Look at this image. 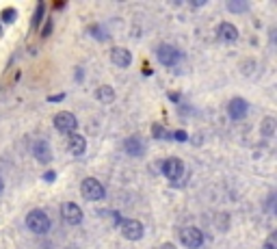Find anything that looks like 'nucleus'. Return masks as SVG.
Instances as JSON below:
<instances>
[{
	"instance_id": "obj_1",
	"label": "nucleus",
	"mask_w": 277,
	"mask_h": 249,
	"mask_svg": "<svg viewBox=\"0 0 277 249\" xmlns=\"http://www.w3.org/2000/svg\"><path fill=\"white\" fill-rule=\"evenodd\" d=\"M26 226H28V230L35 232V234H46L50 230L52 224H50V217L44 210H30L26 214Z\"/></svg>"
},
{
	"instance_id": "obj_2",
	"label": "nucleus",
	"mask_w": 277,
	"mask_h": 249,
	"mask_svg": "<svg viewBox=\"0 0 277 249\" xmlns=\"http://www.w3.org/2000/svg\"><path fill=\"white\" fill-rule=\"evenodd\" d=\"M156 58L164 65V68H174V65L180 63L182 52L169 44H162V46H158V50H156Z\"/></svg>"
},
{
	"instance_id": "obj_3",
	"label": "nucleus",
	"mask_w": 277,
	"mask_h": 249,
	"mask_svg": "<svg viewBox=\"0 0 277 249\" xmlns=\"http://www.w3.org/2000/svg\"><path fill=\"white\" fill-rule=\"evenodd\" d=\"M54 128L58 132H65V134H74L76 128H78V120L74 113L70 110H61V113L54 115Z\"/></svg>"
},
{
	"instance_id": "obj_4",
	"label": "nucleus",
	"mask_w": 277,
	"mask_h": 249,
	"mask_svg": "<svg viewBox=\"0 0 277 249\" xmlns=\"http://www.w3.org/2000/svg\"><path fill=\"white\" fill-rule=\"evenodd\" d=\"M80 193L87 202H100L104 198V186L96 178H87V180H82V184H80Z\"/></svg>"
},
{
	"instance_id": "obj_5",
	"label": "nucleus",
	"mask_w": 277,
	"mask_h": 249,
	"mask_svg": "<svg viewBox=\"0 0 277 249\" xmlns=\"http://www.w3.org/2000/svg\"><path fill=\"white\" fill-rule=\"evenodd\" d=\"M180 243H184L188 249H197V247H202V243H204V234L197 230V228L186 226V228H182V230H180Z\"/></svg>"
},
{
	"instance_id": "obj_6",
	"label": "nucleus",
	"mask_w": 277,
	"mask_h": 249,
	"mask_svg": "<svg viewBox=\"0 0 277 249\" xmlns=\"http://www.w3.org/2000/svg\"><path fill=\"white\" fill-rule=\"evenodd\" d=\"M120 228H122V234L126 236L128 240H138L143 236V224L141 221H134V219H122L120 221Z\"/></svg>"
},
{
	"instance_id": "obj_7",
	"label": "nucleus",
	"mask_w": 277,
	"mask_h": 249,
	"mask_svg": "<svg viewBox=\"0 0 277 249\" xmlns=\"http://www.w3.org/2000/svg\"><path fill=\"white\" fill-rule=\"evenodd\" d=\"M61 219L68 226H78L82 221V210L74 204V202H68V204L61 206Z\"/></svg>"
},
{
	"instance_id": "obj_8",
	"label": "nucleus",
	"mask_w": 277,
	"mask_h": 249,
	"mask_svg": "<svg viewBox=\"0 0 277 249\" xmlns=\"http://www.w3.org/2000/svg\"><path fill=\"white\" fill-rule=\"evenodd\" d=\"M32 156L39 160V162H50L52 160V150H50V143L46 139H37L32 143Z\"/></svg>"
},
{
	"instance_id": "obj_9",
	"label": "nucleus",
	"mask_w": 277,
	"mask_h": 249,
	"mask_svg": "<svg viewBox=\"0 0 277 249\" xmlns=\"http://www.w3.org/2000/svg\"><path fill=\"white\" fill-rule=\"evenodd\" d=\"M162 174L167 176L169 180H178L184 174V162L180 158H167L162 162Z\"/></svg>"
},
{
	"instance_id": "obj_10",
	"label": "nucleus",
	"mask_w": 277,
	"mask_h": 249,
	"mask_svg": "<svg viewBox=\"0 0 277 249\" xmlns=\"http://www.w3.org/2000/svg\"><path fill=\"white\" fill-rule=\"evenodd\" d=\"M247 110H249V104H247V100H242V98H234V100L228 104V113L232 120H242V117L247 115Z\"/></svg>"
},
{
	"instance_id": "obj_11",
	"label": "nucleus",
	"mask_w": 277,
	"mask_h": 249,
	"mask_svg": "<svg viewBox=\"0 0 277 249\" xmlns=\"http://www.w3.org/2000/svg\"><path fill=\"white\" fill-rule=\"evenodd\" d=\"M110 61H113L117 68H130L132 54H130L126 48H113V52H110Z\"/></svg>"
},
{
	"instance_id": "obj_12",
	"label": "nucleus",
	"mask_w": 277,
	"mask_h": 249,
	"mask_svg": "<svg viewBox=\"0 0 277 249\" xmlns=\"http://www.w3.org/2000/svg\"><path fill=\"white\" fill-rule=\"evenodd\" d=\"M68 148L74 156H82L84 150H87V141H84V136L74 132V134H70V139H68Z\"/></svg>"
},
{
	"instance_id": "obj_13",
	"label": "nucleus",
	"mask_w": 277,
	"mask_h": 249,
	"mask_svg": "<svg viewBox=\"0 0 277 249\" xmlns=\"http://www.w3.org/2000/svg\"><path fill=\"white\" fill-rule=\"evenodd\" d=\"M216 35H219L221 42H236V37H238V28H236L234 24H230V22H223V24H219V28H216Z\"/></svg>"
},
{
	"instance_id": "obj_14",
	"label": "nucleus",
	"mask_w": 277,
	"mask_h": 249,
	"mask_svg": "<svg viewBox=\"0 0 277 249\" xmlns=\"http://www.w3.org/2000/svg\"><path fill=\"white\" fill-rule=\"evenodd\" d=\"M124 150H126L130 156H143L145 146H143V141L138 139V136H128L126 143H124Z\"/></svg>"
},
{
	"instance_id": "obj_15",
	"label": "nucleus",
	"mask_w": 277,
	"mask_h": 249,
	"mask_svg": "<svg viewBox=\"0 0 277 249\" xmlns=\"http://www.w3.org/2000/svg\"><path fill=\"white\" fill-rule=\"evenodd\" d=\"M96 98L100 102H104V104H110L115 100V91H113V87H108V84H104V87H100L96 91Z\"/></svg>"
},
{
	"instance_id": "obj_16",
	"label": "nucleus",
	"mask_w": 277,
	"mask_h": 249,
	"mask_svg": "<svg viewBox=\"0 0 277 249\" xmlns=\"http://www.w3.org/2000/svg\"><path fill=\"white\" fill-rule=\"evenodd\" d=\"M152 134H154L156 139H171V134H169V132H164V128H162V126H158V124H156L154 128H152Z\"/></svg>"
},
{
	"instance_id": "obj_17",
	"label": "nucleus",
	"mask_w": 277,
	"mask_h": 249,
	"mask_svg": "<svg viewBox=\"0 0 277 249\" xmlns=\"http://www.w3.org/2000/svg\"><path fill=\"white\" fill-rule=\"evenodd\" d=\"M228 9L230 11H236V13H242V11L249 9V4L247 2H228Z\"/></svg>"
},
{
	"instance_id": "obj_18",
	"label": "nucleus",
	"mask_w": 277,
	"mask_h": 249,
	"mask_svg": "<svg viewBox=\"0 0 277 249\" xmlns=\"http://www.w3.org/2000/svg\"><path fill=\"white\" fill-rule=\"evenodd\" d=\"M16 16H18V11H16V9H11V6H9V9H4V11H2V20H4L6 24H11L13 20H16Z\"/></svg>"
},
{
	"instance_id": "obj_19",
	"label": "nucleus",
	"mask_w": 277,
	"mask_h": 249,
	"mask_svg": "<svg viewBox=\"0 0 277 249\" xmlns=\"http://www.w3.org/2000/svg\"><path fill=\"white\" fill-rule=\"evenodd\" d=\"M262 132H264L266 136L273 134V120H271V117H268V120H264V128H262Z\"/></svg>"
},
{
	"instance_id": "obj_20",
	"label": "nucleus",
	"mask_w": 277,
	"mask_h": 249,
	"mask_svg": "<svg viewBox=\"0 0 277 249\" xmlns=\"http://www.w3.org/2000/svg\"><path fill=\"white\" fill-rule=\"evenodd\" d=\"M171 139H176V141H186V139H188V134L184 132V130H176V132L171 134Z\"/></svg>"
},
{
	"instance_id": "obj_21",
	"label": "nucleus",
	"mask_w": 277,
	"mask_h": 249,
	"mask_svg": "<svg viewBox=\"0 0 277 249\" xmlns=\"http://www.w3.org/2000/svg\"><path fill=\"white\" fill-rule=\"evenodd\" d=\"M275 234H271V236H268L266 238V243H264V247H262V249H277V243H275Z\"/></svg>"
},
{
	"instance_id": "obj_22",
	"label": "nucleus",
	"mask_w": 277,
	"mask_h": 249,
	"mask_svg": "<svg viewBox=\"0 0 277 249\" xmlns=\"http://www.w3.org/2000/svg\"><path fill=\"white\" fill-rule=\"evenodd\" d=\"M89 30H91V32H96V35H94V37H96V39H100V42H102V39H106V37H108V35H102L100 26H91V28H89Z\"/></svg>"
},
{
	"instance_id": "obj_23",
	"label": "nucleus",
	"mask_w": 277,
	"mask_h": 249,
	"mask_svg": "<svg viewBox=\"0 0 277 249\" xmlns=\"http://www.w3.org/2000/svg\"><path fill=\"white\" fill-rule=\"evenodd\" d=\"M42 13H44V4H39L37 6V16H35V20H32V24H39V22H42Z\"/></svg>"
},
{
	"instance_id": "obj_24",
	"label": "nucleus",
	"mask_w": 277,
	"mask_h": 249,
	"mask_svg": "<svg viewBox=\"0 0 277 249\" xmlns=\"http://www.w3.org/2000/svg\"><path fill=\"white\" fill-rule=\"evenodd\" d=\"M50 30H52V20H48V22H46L44 30H42V35H44V37H48V35H50Z\"/></svg>"
},
{
	"instance_id": "obj_25",
	"label": "nucleus",
	"mask_w": 277,
	"mask_h": 249,
	"mask_svg": "<svg viewBox=\"0 0 277 249\" xmlns=\"http://www.w3.org/2000/svg\"><path fill=\"white\" fill-rule=\"evenodd\" d=\"M44 180H46V182H54V180H56V174H54V172H48V174L44 176Z\"/></svg>"
},
{
	"instance_id": "obj_26",
	"label": "nucleus",
	"mask_w": 277,
	"mask_h": 249,
	"mask_svg": "<svg viewBox=\"0 0 277 249\" xmlns=\"http://www.w3.org/2000/svg\"><path fill=\"white\" fill-rule=\"evenodd\" d=\"M160 249H178V247H176L174 243H164V245H162Z\"/></svg>"
},
{
	"instance_id": "obj_27",
	"label": "nucleus",
	"mask_w": 277,
	"mask_h": 249,
	"mask_svg": "<svg viewBox=\"0 0 277 249\" xmlns=\"http://www.w3.org/2000/svg\"><path fill=\"white\" fill-rule=\"evenodd\" d=\"M2 191H4V182H2V178H0V195H2Z\"/></svg>"
}]
</instances>
